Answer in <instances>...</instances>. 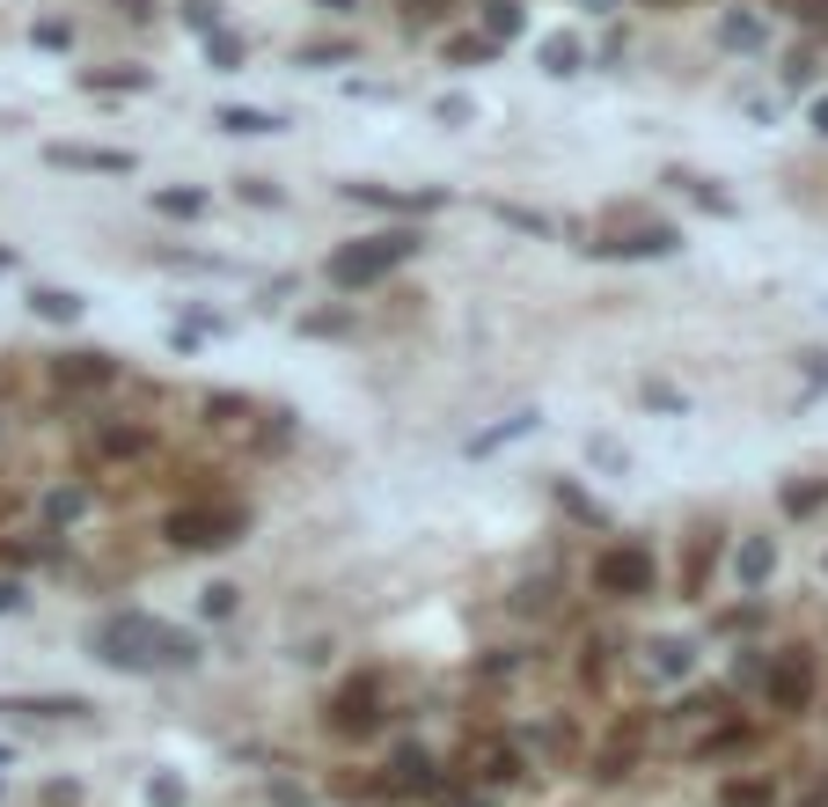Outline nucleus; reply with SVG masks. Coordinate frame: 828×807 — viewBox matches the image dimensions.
Masks as SVG:
<instances>
[{
    "instance_id": "nucleus-1",
    "label": "nucleus",
    "mask_w": 828,
    "mask_h": 807,
    "mask_svg": "<svg viewBox=\"0 0 828 807\" xmlns=\"http://www.w3.org/2000/svg\"><path fill=\"white\" fill-rule=\"evenodd\" d=\"M89 654H96L103 668L154 676V668H191L198 638L176 632V624H162V616H147V610H118V616H103L96 632H89Z\"/></svg>"
},
{
    "instance_id": "nucleus-2",
    "label": "nucleus",
    "mask_w": 828,
    "mask_h": 807,
    "mask_svg": "<svg viewBox=\"0 0 828 807\" xmlns=\"http://www.w3.org/2000/svg\"><path fill=\"white\" fill-rule=\"evenodd\" d=\"M418 228H382V235H360V243H345V250H330V287H345V293H360V287H374V279H389L404 257H418Z\"/></svg>"
},
{
    "instance_id": "nucleus-3",
    "label": "nucleus",
    "mask_w": 828,
    "mask_h": 807,
    "mask_svg": "<svg viewBox=\"0 0 828 807\" xmlns=\"http://www.w3.org/2000/svg\"><path fill=\"white\" fill-rule=\"evenodd\" d=\"M235 537H243V507H228V499H198V507L170 514L176 551H220V543H235Z\"/></svg>"
},
{
    "instance_id": "nucleus-4",
    "label": "nucleus",
    "mask_w": 828,
    "mask_h": 807,
    "mask_svg": "<svg viewBox=\"0 0 828 807\" xmlns=\"http://www.w3.org/2000/svg\"><path fill=\"white\" fill-rule=\"evenodd\" d=\"M653 580H660V565H653V551H645V543H609V551L594 558V587H602V595H616V602L653 595Z\"/></svg>"
},
{
    "instance_id": "nucleus-5",
    "label": "nucleus",
    "mask_w": 828,
    "mask_h": 807,
    "mask_svg": "<svg viewBox=\"0 0 828 807\" xmlns=\"http://www.w3.org/2000/svg\"><path fill=\"white\" fill-rule=\"evenodd\" d=\"M762 690H770V705L778 712H806L814 705V660L806 654H778L762 668Z\"/></svg>"
},
{
    "instance_id": "nucleus-6",
    "label": "nucleus",
    "mask_w": 828,
    "mask_h": 807,
    "mask_svg": "<svg viewBox=\"0 0 828 807\" xmlns=\"http://www.w3.org/2000/svg\"><path fill=\"white\" fill-rule=\"evenodd\" d=\"M675 250H683V228L653 220V228H631V235H602L594 257H675Z\"/></svg>"
},
{
    "instance_id": "nucleus-7",
    "label": "nucleus",
    "mask_w": 828,
    "mask_h": 807,
    "mask_svg": "<svg viewBox=\"0 0 828 807\" xmlns=\"http://www.w3.org/2000/svg\"><path fill=\"white\" fill-rule=\"evenodd\" d=\"M374 705H382V690H374V683H345L338 705H330V727H338V734H366L374 719H382Z\"/></svg>"
},
{
    "instance_id": "nucleus-8",
    "label": "nucleus",
    "mask_w": 828,
    "mask_h": 807,
    "mask_svg": "<svg viewBox=\"0 0 828 807\" xmlns=\"http://www.w3.org/2000/svg\"><path fill=\"white\" fill-rule=\"evenodd\" d=\"M382 785H389V793H440V763L425 757V749H396Z\"/></svg>"
},
{
    "instance_id": "nucleus-9",
    "label": "nucleus",
    "mask_w": 828,
    "mask_h": 807,
    "mask_svg": "<svg viewBox=\"0 0 828 807\" xmlns=\"http://www.w3.org/2000/svg\"><path fill=\"white\" fill-rule=\"evenodd\" d=\"M762 45H770V15H762V8L719 15V51H762Z\"/></svg>"
},
{
    "instance_id": "nucleus-10",
    "label": "nucleus",
    "mask_w": 828,
    "mask_h": 807,
    "mask_svg": "<svg viewBox=\"0 0 828 807\" xmlns=\"http://www.w3.org/2000/svg\"><path fill=\"white\" fill-rule=\"evenodd\" d=\"M645 668H653L660 683H689L697 676V638H653L645 646Z\"/></svg>"
},
{
    "instance_id": "nucleus-11",
    "label": "nucleus",
    "mask_w": 828,
    "mask_h": 807,
    "mask_svg": "<svg viewBox=\"0 0 828 807\" xmlns=\"http://www.w3.org/2000/svg\"><path fill=\"white\" fill-rule=\"evenodd\" d=\"M45 162H59V170H96V176L132 170V154H118V147H45Z\"/></svg>"
},
{
    "instance_id": "nucleus-12",
    "label": "nucleus",
    "mask_w": 828,
    "mask_h": 807,
    "mask_svg": "<svg viewBox=\"0 0 828 807\" xmlns=\"http://www.w3.org/2000/svg\"><path fill=\"white\" fill-rule=\"evenodd\" d=\"M51 374H59V390H103V382H118V360H110V353H73V360H59Z\"/></svg>"
},
{
    "instance_id": "nucleus-13",
    "label": "nucleus",
    "mask_w": 828,
    "mask_h": 807,
    "mask_svg": "<svg viewBox=\"0 0 828 807\" xmlns=\"http://www.w3.org/2000/svg\"><path fill=\"white\" fill-rule=\"evenodd\" d=\"M213 125H220V132H249V140H265V132H287V118H279V111H257V103H220Z\"/></svg>"
},
{
    "instance_id": "nucleus-14",
    "label": "nucleus",
    "mask_w": 828,
    "mask_h": 807,
    "mask_svg": "<svg viewBox=\"0 0 828 807\" xmlns=\"http://www.w3.org/2000/svg\"><path fill=\"white\" fill-rule=\"evenodd\" d=\"M543 412H506L499 426H485V434H469V456H499V448H513L521 434H536Z\"/></svg>"
},
{
    "instance_id": "nucleus-15",
    "label": "nucleus",
    "mask_w": 828,
    "mask_h": 807,
    "mask_svg": "<svg viewBox=\"0 0 828 807\" xmlns=\"http://www.w3.org/2000/svg\"><path fill=\"white\" fill-rule=\"evenodd\" d=\"M733 573H740V587L756 595V587H770V573H778V543L770 537H748L740 543V558H733Z\"/></svg>"
},
{
    "instance_id": "nucleus-16",
    "label": "nucleus",
    "mask_w": 828,
    "mask_h": 807,
    "mask_svg": "<svg viewBox=\"0 0 828 807\" xmlns=\"http://www.w3.org/2000/svg\"><path fill=\"white\" fill-rule=\"evenodd\" d=\"M536 59H543V73H558V81H564V73H580L586 45L572 37V30H558V37H543V45H536Z\"/></svg>"
},
{
    "instance_id": "nucleus-17",
    "label": "nucleus",
    "mask_w": 828,
    "mask_h": 807,
    "mask_svg": "<svg viewBox=\"0 0 828 807\" xmlns=\"http://www.w3.org/2000/svg\"><path fill=\"white\" fill-rule=\"evenodd\" d=\"M0 712H37V719H89V698H15V705H0Z\"/></svg>"
},
{
    "instance_id": "nucleus-18",
    "label": "nucleus",
    "mask_w": 828,
    "mask_h": 807,
    "mask_svg": "<svg viewBox=\"0 0 828 807\" xmlns=\"http://www.w3.org/2000/svg\"><path fill=\"white\" fill-rule=\"evenodd\" d=\"M586 463L609 470V477H623V470H631V448H623L616 434H586Z\"/></svg>"
},
{
    "instance_id": "nucleus-19",
    "label": "nucleus",
    "mask_w": 828,
    "mask_h": 807,
    "mask_svg": "<svg viewBox=\"0 0 828 807\" xmlns=\"http://www.w3.org/2000/svg\"><path fill=\"white\" fill-rule=\"evenodd\" d=\"M154 214L198 220V214H206V192H198V184H170V192H154Z\"/></svg>"
},
{
    "instance_id": "nucleus-20",
    "label": "nucleus",
    "mask_w": 828,
    "mask_h": 807,
    "mask_svg": "<svg viewBox=\"0 0 828 807\" xmlns=\"http://www.w3.org/2000/svg\"><path fill=\"white\" fill-rule=\"evenodd\" d=\"M30 309H37V316H45V323H73V316H81V293L37 287V293H30Z\"/></svg>"
},
{
    "instance_id": "nucleus-21",
    "label": "nucleus",
    "mask_w": 828,
    "mask_h": 807,
    "mask_svg": "<svg viewBox=\"0 0 828 807\" xmlns=\"http://www.w3.org/2000/svg\"><path fill=\"white\" fill-rule=\"evenodd\" d=\"M206 59H213L220 73H235L243 67V37H235V30H213V37H206Z\"/></svg>"
},
{
    "instance_id": "nucleus-22",
    "label": "nucleus",
    "mask_w": 828,
    "mask_h": 807,
    "mask_svg": "<svg viewBox=\"0 0 828 807\" xmlns=\"http://www.w3.org/2000/svg\"><path fill=\"white\" fill-rule=\"evenodd\" d=\"M513 30H521V8H513V0H491V8H485V37H491V45H506Z\"/></svg>"
},
{
    "instance_id": "nucleus-23",
    "label": "nucleus",
    "mask_w": 828,
    "mask_h": 807,
    "mask_svg": "<svg viewBox=\"0 0 828 807\" xmlns=\"http://www.w3.org/2000/svg\"><path fill=\"white\" fill-rule=\"evenodd\" d=\"M45 514H51V521H81V514H89V492H81V485H59L45 499Z\"/></svg>"
},
{
    "instance_id": "nucleus-24",
    "label": "nucleus",
    "mask_w": 828,
    "mask_h": 807,
    "mask_svg": "<svg viewBox=\"0 0 828 807\" xmlns=\"http://www.w3.org/2000/svg\"><path fill=\"white\" fill-rule=\"evenodd\" d=\"M176 15H184V30H198V37H213V30H220V0H184Z\"/></svg>"
},
{
    "instance_id": "nucleus-25",
    "label": "nucleus",
    "mask_w": 828,
    "mask_h": 807,
    "mask_svg": "<svg viewBox=\"0 0 828 807\" xmlns=\"http://www.w3.org/2000/svg\"><path fill=\"white\" fill-rule=\"evenodd\" d=\"M147 807H184V779L176 771H154L147 779Z\"/></svg>"
},
{
    "instance_id": "nucleus-26",
    "label": "nucleus",
    "mask_w": 828,
    "mask_h": 807,
    "mask_svg": "<svg viewBox=\"0 0 828 807\" xmlns=\"http://www.w3.org/2000/svg\"><path fill=\"white\" fill-rule=\"evenodd\" d=\"M770 800H778V793H770L762 779H733L726 785V807H770Z\"/></svg>"
},
{
    "instance_id": "nucleus-27",
    "label": "nucleus",
    "mask_w": 828,
    "mask_h": 807,
    "mask_svg": "<svg viewBox=\"0 0 828 807\" xmlns=\"http://www.w3.org/2000/svg\"><path fill=\"white\" fill-rule=\"evenodd\" d=\"M491 51H499L491 37H455V45H447V59H455V67H485Z\"/></svg>"
},
{
    "instance_id": "nucleus-28",
    "label": "nucleus",
    "mask_w": 828,
    "mask_h": 807,
    "mask_svg": "<svg viewBox=\"0 0 828 807\" xmlns=\"http://www.w3.org/2000/svg\"><path fill=\"white\" fill-rule=\"evenodd\" d=\"M89 89H147V73L140 67H103V73H89Z\"/></svg>"
},
{
    "instance_id": "nucleus-29",
    "label": "nucleus",
    "mask_w": 828,
    "mask_h": 807,
    "mask_svg": "<svg viewBox=\"0 0 828 807\" xmlns=\"http://www.w3.org/2000/svg\"><path fill=\"white\" fill-rule=\"evenodd\" d=\"M345 323H352L345 309H316V316H301V331H308V338H338Z\"/></svg>"
},
{
    "instance_id": "nucleus-30",
    "label": "nucleus",
    "mask_w": 828,
    "mask_h": 807,
    "mask_svg": "<svg viewBox=\"0 0 828 807\" xmlns=\"http://www.w3.org/2000/svg\"><path fill=\"white\" fill-rule=\"evenodd\" d=\"M30 37H37L45 51H67V45H73V23H59V15H45V23L30 30Z\"/></svg>"
},
{
    "instance_id": "nucleus-31",
    "label": "nucleus",
    "mask_w": 828,
    "mask_h": 807,
    "mask_svg": "<svg viewBox=\"0 0 828 807\" xmlns=\"http://www.w3.org/2000/svg\"><path fill=\"white\" fill-rule=\"evenodd\" d=\"M433 118H440V125H469V118H477V103H469V96H440Z\"/></svg>"
},
{
    "instance_id": "nucleus-32",
    "label": "nucleus",
    "mask_w": 828,
    "mask_h": 807,
    "mask_svg": "<svg viewBox=\"0 0 828 807\" xmlns=\"http://www.w3.org/2000/svg\"><path fill=\"white\" fill-rule=\"evenodd\" d=\"M821 499H828V485H792L784 492V514H814Z\"/></svg>"
},
{
    "instance_id": "nucleus-33",
    "label": "nucleus",
    "mask_w": 828,
    "mask_h": 807,
    "mask_svg": "<svg viewBox=\"0 0 828 807\" xmlns=\"http://www.w3.org/2000/svg\"><path fill=\"white\" fill-rule=\"evenodd\" d=\"M235 595H243V587L213 580V587H206V616H235Z\"/></svg>"
},
{
    "instance_id": "nucleus-34",
    "label": "nucleus",
    "mask_w": 828,
    "mask_h": 807,
    "mask_svg": "<svg viewBox=\"0 0 828 807\" xmlns=\"http://www.w3.org/2000/svg\"><path fill=\"white\" fill-rule=\"evenodd\" d=\"M235 192H243L249 206H279V184H271V176H243V184H235Z\"/></svg>"
},
{
    "instance_id": "nucleus-35",
    "label": "nucleus",
    "mask_w": 828,
    "mask_h": 807,
    "mask_svg": "<svg viewBox=\"0 0 828 807\" xmlns=\"http://www.w3.org/2000/svg\"><path fill=\"white\" fill-rule=\"evenodd\" d=\"M30 610V587L23 580H0V616H23Z\"/></svg>"
},
{
    "instance_id": "nucleus-36",
    "label": "nucleus",
    "mask_w": 828,
    "mask_h": 807,
    "mask_svg": "<svg viewBox=\"0 0 828 807\" xmlns=\"http://www.w3.org/2000/svg\"><path fill=\"white\" fill-rule=\"evenodd\" d=\"M558 499H564V514H572V521H609V514L594 507V499H580V492H572V485H564V492H558Z\"/></svg>"
},
{
    "instance_id": "nucleus-37",
    "label": "nucleus",
    "mask_w": 828,
    "mask_h": 807,
    "mask_svg": "<svg viewBox=\"0 0 828 807\" xmlns=\"http://www.w3.org/2000/svg\"><path fill=\"white\" fill-rule=\"evenodd\" d=\"M440 807H491L477 785H440Z\"/></svg>"
},
{
    "instance_id": "nucleus-38",
    "label": "nucleus",
    "mask_w": 828,
    "mask_h": 807,
    "mask_svg": "<svg viewBox=\"0 0 828 807\" xmlns=\"http://www.w3.org/2000/svg\"><path fill=\"white\" fill-rule=\"evenodd\" d=\"M345 45H301V67H338Z\"/></svg>"
},
{
    "instance_id": "nucleus-39",
    "label": "nucleus",
    "mask_w": 828,
    "mask_h": 807,
    "mask_svg": "<svg viewBox=\"0 0 828 807\" xmlns=\"http://www.w3.org/2000/svg\"><path fill=\"white\" fill-rule=\"evenodd\" d=\"M645 404H660V412H683V396L667 390V382H645Z\"/></svg>"
},
{
    "instance_id": "nucleus-40",
    "label": "nucleus",
    "mask_w": 828,
    "mask_h": 807,
    "mask_svg": "<svg viewBox=\"0 0 828 807\" xmlns=\"http://www.w3.org/2000/svg\"><path fill=\"white\" fill-rule=\"evenodd\" d=\"M806 374H814V390H828V353H806Z\"/></svg>"
},
{
    "instance_id": "nucleus-41",
    "label": "nucleus",
    "mask_w": 828,
    "mask_h": 807,
    "mask_svg": "<svg viewBox=\"0 0 828 807\" xmlns=\"http://www.w3.org/2000/svg\"><path fill=\"white\" fill-rule=\"evenodd\" d=\"M814 132L828 140V96H814Z\"/></svg>"
},
{
    "instance_id": "nucleus-42",
    "label": "nucleus",
    "mask_w": 828,
    "mask_h": 807,
    "mask_svg": "<svg viewBox=\"0 0 828 807\" xmlns=\"http://www.w3.org/2000/svg\"><path fill=\"white\" fill-rule=\"evenodd\" d=\"M118 8H125V15H154V8H147V0H118Z\"/></svg>"
},
{
    "instance_id": "nucleus-43",
    "label": "nucleus",
    "mask_w": 828,
    "mask_h": 807,
    "mask_svg": "<svg viewBox=\"0 0 828 807\" xmlns=\"http://www.w3.org/2000/svg\"><path fill=\"white\" fill-rule=\"evenodd\" d=\"M0 272H15V250H0Z\"/></svg>"
},
{
    "instance_id": "nucleus-44",
    "label": "nucleus",
    "mask_w": 828,
    "mask_h": 807,
    "mask_svg": "<svg viewBox=\"0 0 828 807\" xmlns=\"http://www.w3.org/2000/svg\"><path fill=\"white\" fill-rule=\"evenodd\" d=\"M323 8H338V15H345V8H352V0H323Z\"/></svg>"
},
{
    "instance_id": "nucleus-45",
    "label": "nucleus",
    "mask_w": 828,
    "mask_h": 807,
    "mask_svg": "<svg viewBox=\"0 0 828 807\" xmlns=\"http://www.w3.org/2000/svg\"><path fill=\"white\" fill-rule=\"evenodd\" d=\"M0 763H15V749H8V741H0Z\"/></svg>"
},
{
    "instance_id": "nucleus-46",
    "label": "nucleus",
    "mask_w": 828,
    "mask_h": 807,
    "mask_svg": "<svg viewBox=\"0 0 828 807\" xmlns=\"http://www.w3.org/2000/svg\"><path fill=\"white\" fill-rule=\"evenodd\" d=\"M586 8H609V0H586Z\"/></svg>"
}]
</instances>
